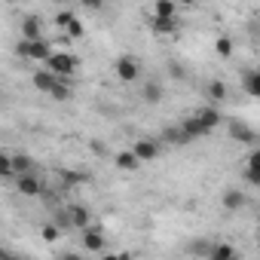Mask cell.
<instances>
[{"instance_id":"obj_1","label":"cell","mask_w":260,"mask_h":260,"mask_svg":"<svg viewBox=\"0 0 260 260\" xmlns=\"http://www.w3.org/2000/svg\"><path fill=\"white\" fill-rule=\"evenodd\" d=\"M49 52H52V40H46V37H34V40H25V37H22V43L16 46V55H19V58L37 61V64H43V61L49 58Z\"/></svg>"},{"instance_id":"obj_2","label":"cell","mask_w":260,"mask_h":260,"mask_svg":"<svg viewBox=\"0 0 260 260\" xmlns=\"http://www.w3.org/2000/svg\"><path fill=\"white\" fill-rule=\"evenodd\" d=\"M43 64H46L55 77H71V74L77 71V58H74L71 52H64V49H61V52H49V58H46Z\"/></svg>"},{"instance_id":"obj_3","label":"cell","mask_w":260,"mask_h":260,"mask_svg":"<svg viewBox=\"0 0 260 260\" xmlns=\"http://www.w3.org/2000/svg\"><path fill=\"white\" fill-rule=\"evenodd\" d=\"M113 71H116V77H119L122 83H135V80L141 77V61H138L135 55H119L116 64H113Z\"/></svg>"},{"instance_id":"obj_4","label":"cell","mask_w":260,"mask_h":260,"mask_svg":"<svg viewBox=\"0 0 260 260\" xmlns=\"http://www.w3.org/2000/svg\"><path fill=\"white\" fill-rule=\"evenodd\" d=\"M16 190L22 196H43V178L37 172H25V175H16Z\"/></svg>"},{"instance_id":"obj_5","label":"cell","mask_w":260,"mask_h":260,"mask_svg":"<svg viewBox=\"0 0 260 260\" xmlns=\"http://www.w3.org/2000/svg\"><path fill=\"white\" fill-rule=\"evenodd\" d=\"M132 153L138 156V162H153V159L159 156V144H156L153 138H138L135 147H132Z\"/></svg>"},{"instance_id":"obj_6","label":"cell","mask_w":260,"mask_h":260,"mask_svg":"<svg viewBox=\"0 0 260 260\" xmlns=\"http://www.w3.org/2000/svg\"><path fill=\"white\" fill-rule=\"evenodd\" d=\"M83 248H86V251H104V233H101L95 223L83 226Z\"/></svg>"},{"instance_id":"obj_7","label":"cell","mask_w":260,"mask_h":260,"mask_svg":"<svg viewBox=\"0 0 260 260\" xmlns=\"http://www.w3.org/2000/svg\"><path fill=\"white\" fill-rule=\"evenodd\" d=\"M181 132H184L187 141H196V138H205V135H208V128H205L196 116H187V119L181 122Z\"/></svg>"},{"instance_id":"obj_8","label":"cell","mask_w":260,"mask_h":260,"mask_svg":"<svg viewBox=\"0 0 260 260\" xmlns=\"http://www.w3.org/2000/svg\"><path fill=\"white\" fill-rule=\"evenodd\" d=\"M245 205H248V196H245L242 190L230 187V190L223 193V208H226V211H242Z\"/></svg>"},{"instance_id":"obj_9","label":"cell","mask_w":260,"mask_h":260,"mask_svg":"<svg viewBox=\"0 0 260 260\" xmlns=\"http://www.w3.org/2000/svg\"><path fill=\"white\" fill-rule=\"evenodd\" d=\"M10 159H13V178L25 175V172H37V162L28 153H10Z\"/></svg>"},{"instance_id":"obj_10","label":"cell","mask_w":260,"mask_h":260,"mask_svg":"<svg viewBox=\"0 0 260 260\" xmlns=\"http://www.w3.org/2000/svg\"><path fill=\"white\" fill-rule=\"evenodd\" d=\"M68 214H71V223H74L77 230H83V226L92 223V211H89L86 205H68Z\"/></svg>"},{"instance_id":"obj_11","label":"cell","mask_w":260,"mask_h":260,"mask_svg":"<svg viewBox=\"0 0 260 260\" xmlns=\"http://www.w3.org/2000/svg\"><path fill=\"white\" fill-rule=\"evenodd\" d=\"M22 37H25V40L43 37V22H40V16H25V22H22Z\"/></svg>"},{"instance_id":"obj_12","label":"cell","mask_w":260,"mask_h":260,"mask_svg":"<svg viewBox=\"0 0 260 260\" xmlns=\"http://www.w3.org/2000/svg\"><path fill=\"white\" fill-rule=\"evenodd\" d=\"M193 116H196V119H199V122H202V125L208 128V132H211V128H214V125L220 122V113H217V107H199V110H196Z\"/></svg>"},{"instance_id":"obj_13","label":"cell","mask_w":260,"mask_h":260,"mask_svg":"<svg viewBox=\"0 0 260 260\" xmlns=\"http://www.w3.org/2000/svg\"><path fill=\"white\" fill-rule=\"evenodd\" d=\"M153 34H159V37L178 34V16H175V19H156V16H153Z\"/></svg>"},{"instance_id":"obj_14","label":"cell","mask_w":260,"mask_h":260,"mask_svg":"<svg viewBox=\"0 0 260 260\" xmlns=\"http://www.w3.org/2000/svg\"><path fill=\"white\" fill-rule=\"evenodd\" d=\"M113 162H116V169H122V172H135L141 162H138V156L132 153V150H122V153H116L113 156Z\"/></svg>"},{"instance_id":"obj_15","label":"cell","mask_w":260,"mask_h":260,"mask_svg":"<svg viewBox=\"0 0 260 260\" xmlns=\"http://www.w3.org/2000/svg\"><path fill=\"white\" fill-rule=\"evenodd\" d=\"M55 80H58V77H55V74H52L49 68H46V71H37V74H34V86H37L40 92H46V95H49V89L55 86Z\"/></svg>"},{"instance_id":"obj_16","label":"cell","mask_w":260,"mask_h":260,"mask_svg":"<svg viewBox=\"0 0 260 260\" xmlns=\"http://www.w3.org/2000/svg\"><path fill=\"white\" fill-rule=\"evenodd\" d=\"M175 13H178L175 0H156V7H153V16L156 19H175Z\"/></svg>"},{"instance_id":"obj_17","label":"cell","mask_w":260,"mask_h":260,"mask_svg":"<svg viewBox=\"0 0 260 260\" xmlns=\"http://www.w3.org/2000/svg\"><path fill=\"white\" fill-rule=\"evenodd\" d=\"M205 257L208 260H230V257H236V248H230V245H208Z\"/></svg>"},{"instance_id":"obj_18","label":"cell","mask_w":260,"mask_h":260,"mask_svg":"<svg viewBox=\"0 0 260 260\" xmlns=\"http://www.w3.org/2000/svg\"><path fill=\"white\" fill-rule=\"evenodd\" d=\"M49 95H52V98H58V101L71 98V83H68V77H58V80H55V86L49 89Z\"/></svg>"},{"instance_id":"obj_19","label":"cell","mask_w":260,"mask_h":260,"mask_svg":"<svg viewBox=\"0 0 260 260\" xmlns=\"http://www.w3.org/2000/svg\"><path fill=\"white\" fill-rule=\"evenodd\" d=\"M141 95H144L147 104H159V101H162V86H159V83H147Z\"/></svg>"},{"instance_id":"obj_20","label":"cell","mask_w":260,"mask_h":260,"mask_svg":"<svg viewBox=\"0 0 260 260\" xmlns=\"http://www.w3.org/2000/svg\"><path fill=\"white\" fill-rule=\"evenodd\" d=\"M230 132L236 135V141H254V128H248L245 122H233Z\"/></svg>"},{"instance_id":"obj_21","label":"cell","mask_w":260,"mask_h":260,"mask_svg":"<svg viewBox=\"0 0 260 260\" xmlns=\"http://www.w3.org/2000/svg\"><path fill=\"white\" fill-rule=\"evenodd\" d=\"M242 86H245V92L254 98V95L260 92V77H257V71H248V74H245V80H242Z\"/></svg>"},{"instance_id":"obj_22","label":"cell","mask_w":260,"mask_h":260,"mask_svg":"<svg viewBox=\"0 0 260 260\" xmlns=\"http://www.w3.org/2000/svg\"><path fill=\"white\" fill-rule=\"evenodd\" d=\"M208 98H211L214 104L223 101V98H226V86H223L220 80H211V83H208Z\"/></svg>"},{"instance_id":"obj_23","label":"cell","mask_w":260,"mask_h":260,"mask_svg":"<svg viewBox=\"0 0 260 260\" xmlns=\"http://www.w3.org/2000/svg\"><path fill=\"white\" fill-rule=\"evenodd\" d=\"M61 31H64V34H68L71 40H80V37H83V22H80V19L74 16V19H71V22H68V25H64Z\"/></svg>"},{"instance_id":"obj_24","label":"cell","mask_w":260,"mask_h":260,"mask_svg":"<svg viewBox=\"0 0 260 260\" xmlns=\"http://www.w3.org/2000/svg\"><path fill=\"white\" fill-rule=\"evenodd\" d=\"M52 223L64 233V230H74V223H71V214H68V208H58L55 211V217H52Z\"/></svg>"},{"instance_id":"obj_25","label":"cell","mask_w":260,"mask_h":260,"mask_svg":"<svg viewBox=\"0 0 260 260\" xmlns=\"http://www.w3.org/2000/svg\"><path fill=\"white\" fill-rule=\"evenodd\" d=\"M40 236H43V242H58L64 233H61L55 223H43V226H40Z\"/></svg>"},{"instance_id":"obj_26","label":"cell","mask_w":260,"mask_h":260,"mask_svg":"<svg viewBox=\"0 0 260 260\" xmlns=\"http://www.w3.org/2000/svg\"><path fill=\"white\" fill-rule=\"evenodd\" d=\"M217 55L220 58H230L233 55V40L230 37H217Z\"/></svg>"},{"instance_id":"obj_27","label":"cell","mask_w":260,"mask_h":260,"mask_svg":"<svg viewBox=\"0 0 260 260\" xmlns=\"http://www.w3.org/2000/svg\"><path fill=\"white\" fill-rule=\"evenodd\" d=\"M0 178H13V159H10V153H0Z\"/></svg>"},{"instance_id":"obj_28","label":"cell","mask_w":260,"mask_h":260,"mask_svg":"<svg viewBox=\"0 0 260 260\" xmlns=\"http://www.w3.org/2000/svg\"><path fill=\"white\" fill-rule=\"evenodd\" d=\"M166 141H169V144H187V138H184V132H181V125H178V128H169V132H166Z\"/></svg>"},{"instance_id":"obj_29","label":"cell","mask_w":260,"mask_h":260,"mask_svg":"<svg viewBox=\"0 0 260 260\" xmlns=\"http://www.w3.org/2000/svg\"><path fill=\"white\" fill-rule=\"evenodd\" d=\"M71 19H74V13H71V10H61V13L55 16V25H58V28H64V25H68Z\"/></svg>"},{"instance_id":"obj_30","label":"cell","mask_w":260,"mask_h":260,"mask_svg":"<svg viewBox=\"0 0 260 260\" xmlns=\"http://www.w3.org/2000/svg\"><path fill=\"white\" fill-rule=\"evenodd\" d=\"M80 4H83L86 10H92V13H98V10L104 7V0H80Z\"/></svg>"},{"instance_id":"obj_31","label":"cell","mask_w":260,"mask_h":260,"mask_svg":"<svg viewBox=\"0 0 260 260\" xmlns=\"http://www.w3.org/2000/svg\"><path fill=\"white\" fill-rule=\"evenodd\" d=\"M175 4H184V7H193V4H196V0H175Z\"/></svg>"},{"instance_id":"obj_32","label":"cell","mask_w":260,"mask_h":260,"mask_svg":"<svg viewBox=\"0 0 260 260\" xmlns=\"http://www.w3.org/2000/svg\"><path fill=\"white\" fill-rule=\"evenodd\" d=\"M0 257H10V251H7V248H0Z\"/></svg>"}]
</instances>
